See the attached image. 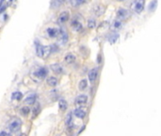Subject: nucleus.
Wrapping results in <instances>:
<instances>
[{
    "instance_id": "nucleus-4",
    "label": "nucleus",
    "mask_w": 161,
    "mask_h": 136,
    "mask_svg": "<svg viewBox=\"0 0 161 136\" xmlns=\"http://www.w3.org/2000/svg\"><path fill=\"white\" fill-rule=\"evenodd\" d=\"M33 76H34L36 79L42 80L48 76V68L45 67V66L40 67L39 69H37L34 73H33Z\"/></svg>"
},
{
    "instance_id": "nucleus-22",
    "label": "nucleus",
    "mask_w": 161,
    "mask_h": 136,
    "mask_svg": "<svg viewBox=\"0 0 161 136\" xmlns=\"http://www.w3.org/2000/svg\"><path fill=\"white\" fill-rule=\"evenodd\" d=\"M20 113L23 116H27L29 113H30V108L29 106H24L23 108L20 109Z\"/></svg>"
},
{
    "instance_id": "nucleus-14",
    "label": "nucleus",
    "mask_w": 161,
    "mask_h": 136,
    "mask_svg": "<svg viewBox=\"0 0 161 136\" xmlns=\"http://www.w3.org/2000/svg\"><path fill=\"white\" fill-rule=\"evenodd\" d=\"M73 113H74V115H75L77 118H80V119L85 118V116H86V112L83 110V109H81V108L75 109Z\"/></svg>"
},
{
    "instance_id": "nucleus-1",
    "label": "nucleus",
    "mask_w": 161,
    "mask_h": 136,
    "mask_svg": "<svg viewBox=\"0 0 161 136\" xmlns=\"http://www.w3.org/2000/svg\"><path fill=\"white\" fill-rule=\"evenodd\" d=\"M56 46V45H50L49 46H44L42 45H37L36 46V54L38 57L40 58H46L48 57L50 54L54 52V47Z\"/></svg>"
},
{
    "instance_id": "nucleus-27",
    "label": "nucleus",
    "mask_w": 161,
    "mask_h": 136,
    "mask_svg": "<svg viewBox=\"0 0 161 136\" xmlns=\"http://www.w3.org/2000/svg\"><path fill=\"white\" fill-rule=\"evenodd\" d=\"M157 7V0H153V1L149 4L148 10L149 12H154V10Z\"/></svg>"
},
{
    "instance_id": "nucleus-3",
    "label": "nucleus",
    "mask_w": 161,
    "mask_h": 136,
    "mask_svg": "<svg viewBox=\"0 0 161 136\" xmlns=\"http://www.w3.org/2000/svg\"><path fill=\"white\" fill-rule=\"evenodd\" d=\"M21 127H22V121L20 118H17V117L12 119V121H10L9 124V129L10 132H19Z\"/></svg>"
},
{
    "instance_id": "nucleus-32",
    "label": "nucleus",
    "mask_w": 161,
    "mask_h": 136,
    "mask_svg": "<svg viewBox=\"0 0 161 136\" xmlns=\"http://www.w3.org/2000/svg\"><path fill=\"white\" fill-rule=\"evenodd\" d=\"M117 1H119V2H123V1H124V0H117Z\"/></svg>"
},
{
    "instance_id": "nucleus-10",
    "label": "nucleus",
    "mask_w": 161,
    "mask_h": 136,
    "mask_svg": "<svg viewBox=\"0 0 161 136\" xmlns=\"http://www.w3.org/2000/svg\"><path fill=\"white\" fill-rule=\"evenodd\" d=\"M105 8L103 6V5H95V6L93 7L92 9V12L94 13V15H96V16H102L104 13H105Z\"/></svg>"
},
{
    "instance_id": "nucleus-5",
    "label": "nucleus",
    "mask_w": 161,
    "mask_h": 136,
    "mask_svg": "<svg viewBox=\"0 0 161 136\" xmlns=\"http://www.w3.org/2000/svg\"><path fill=\"white\" fill-rule=\"evenodd\" d=\"M116 15H117V19L118 20L123 21V20H126L127 18H129L130 13H129V12L126 9L120 8L117 10V13H116Z\"/></svg>"
},
{
    "instance_id": "nucleus-29",
    "label": "nucleus",
    "mask_w": 161,
    "mask_h": 136,
    "mask_svg": "<svg viewBox=\"0 0 161 136\" xmlns=\"http://www.w3.org/2000/svg\"><path fill=\"white\" fill-rule=\"evenodd\" d=\"M7 6H8V3L5 2V0H1V1H0V13H2L4 10H6Z\"/></svg>"
},
{
    "instance_id": "nucleus-15",
    "label": "nucleus",
    "mask_w": 161,
    "mask_h": 136,
    "mask_svg": "<svg viewBox=\"0 0 161 136\" xmlns=\"http://www.w3.org/2000/svg\"><path fill=\"white\" fill-rule=\"evenodd\" d=\"M46 83L49 85V86H51V87H56L59 83V79L56 78V77H49L47 78L46 79Z\"/></svg>"
},
{
    "instance_id": "nucleus-24",
    "label": "nucleus",
    "mask_w": 161,
    "mask_h": 136,
    "mask_svg": "<svg viewBox=\"0 0 161 136\" xmlns=\"http://www.w3.org/2000/svg\"><path fill=\"white\" fill-rule=\"evenodd\" d=\"M41 111V106L40 104H36L34 106V108H33V110H32V118H35L38 115H39V112H40Z\"/></svg>"
},
{
    "instance_id": "nucleus-12",
    "label": "nucleus",
    "mask_w": 161,
    "mask_h": 136,
    "mask_svg": "<svg viewBox=\"0 0 161 136\" xmlns=\"http://www.w3.org/2000/svg\"><path fill=\"white\" fill-rule=\"evenodd\" d=\"M52 71L55 73V74H58V75H60V74H63L64 70H63V67L62 65H60L59 63H54V64H51V66H50Z\"/></svg>"
},
{
    "instance_id": "nucleus-25",
    "label": "nucleus",
    "mask_w": 161,
    "mask_h": 136,
    "mask_svg": "<svg viewBox=\"0 0 161 136\" xmlns=\"http://www.w3.org/2000/svg\"><path fill=\"white\" fill-rule=\"evenodd\" d=\"M96 21L91 18V19H89L88 22H87V26H88V28L90 29H95L96 28Z\"/></svg>"
},
{
    "instance_id": "nucleus-8",
    "label": "nucleus",
    "mask_w": 161,
    "mask_h": 136,
    "mask_svg": "<svg viewBox=\"0 0 161 136\" xmlns=\"http://www.w3.org/2000/svg\"><path fill=\"white\" fill-rule=\"evenodd\" d=\"M88 102V96L86 95H79L75 99V104L76 106H83Z\"/></svg>"
},
{
    "instance_id": "nucleus-6",
    "label": "nucleus",
    "mask_w": 161,
    "mask_h": 136,
    "mask_svg": "<svg viewBox=\"0 0 161 136\" xmlns=\"http://www.w3.org/2000/svg\"><path fill=\"white\" fill-rule=\"evenodd\" d=\"M61 30L62 29L57 28H48L46 29V33L49 38H59L60 33H61Z\"/></svg>"
},
{
    "instance_id": "nucleus-28",
    "label": "nucleus",
    "mask_w": 161,
    "mask_h": 136,
    "mask_svg": "<svg viewBox=\"0 0 161 136\" xmlns=\"http://www.w3.org/2000/svg\"><path fill=\"white\" fill-rule=\"evenodd\" d=\"M118 37H119V34H117L115 32V33H113V34H111L109 36V39H108V41L110 42V43H114L116 41L118 40Z\"/></svg>"
},
{
    "instance_id": "nucleus-19",
    "label": "nucleus",
    "mask_w": 161,
    "mask_h": 136,
    "mask_svg": "<svg viewBox=\"0 0 161 136\" xmlns=\"http://www.w3.org/2000/svg\"><path fill=\"white\" fill-rule=\"evenodd\" d=\"M23 99V94L21 93L19 91H15L12 94V100H17V101H20Z\"/></svg>"
},
{
    "instance_id": "nucleus-23",
    "label": "nucleus",
    "mask_w": 161,
    "mask_h": 136,
    "mask_svg": "<svg viewBox=\"0 0 161 136\" xmlns=\"http://www.w3.org/2000/svg\"><path fill=\"white\" fill-rule=\"evenodd\" d=\"M121 28V20H115L112 25H111V29L113 30H119Z\"/></svg>"
},
{
    "instance_id": "nucleus-11",
    "label": "nucleus",
    "mask_w": 161,
    "mask_h": 136,
    "mask_svg": "<svg viewBox=\"0 0 161 136\" xmlns=\"http://www.w3.org/2000/svg\"><path fill=\"white\" fill-rule=\"evenodd\" d=\"M71 26H72V29H73L75 31H77V32L83 30V26H82V24L80 23L78 20H76V19L72 20V22H71Z\"/></svg>"
},
{
    "instance_id": "nucleus-31",
    "label": "nucleus",
    "mask_w": 161,
    "mask_h": 136,
    "mask_svg": "<svg viewBox=\"0 0 161 136\" xmlns=\"http://www.w3.org/2000/svg\"><path fill=\"white\" fill-rule=\"evenodd\" d=\"M10 133L9 132H0V135H10Z\"/></svg>"
},
{
    "instance_id": "nucleus-2",
    "label": "nucleus",
    "mask_w": 161,
    "mask_h": 136,
    "mask_svg": "<svg viewBox=\"0 0 161 136\" xmlns=\"http://www.w3.org/2000/svg\"><path fill=\"white\" fill-rule=\"evenodd\" d=\"M130 8L134 12L140 14L143 12L144 8H145V0H134L132 2Z\"/></svg>"
},
{
    "instance_id": "nucleus-13",
    "label": "nucleus",
    "mask_w": 161,
    "mask_h": 136,
    "mask_svg": "<svg viewBox=\"0 0 161 136\" xmlns=\"http://www.w3.org/2000/svg\"><path fill=\"white\" fill-rule=\"evenodd\" d=\"M36 101H37V95L36 94H32V95L27 96L25 99V103L27 105H29V106L34 105L36 103Z\"/></svg>"
},
{
    "instance_id": "nucleus-9",
    "label": "nucleus",
    "mask_w": 161,
    "mask_h": 136,
    "mask_svg": "<svg viewBox=\"0 0 161 136\" xmlns=\"http://www.w3.org/2000/svg\"><path fill=\"white\" fill-rule=\"evenodd\" d=\"M69 19H70V13L68 12H62L59 15L57 22L59 24H64L66 22H68Z\"/></svg>"
},
{
    "instance_id": "nucleus-17",
    "label": "nucleus",
    "mask_w": 161,
    "mask_h": 136,
    "mask_svg": "<svg viewBox=\"0 0 161 136\" xmlns=\"http://www.w3.org/2000/svg\"><path fill=\"white\" fill-rule=\"evenodd\" d=\"M75 56L74 55V54H72V53H68L67 55L65 56L64 58V61L66 63H68V64H72V63H74L75 62Z\"/></svg>"
},
{
    "instance_id": "nucleus-26",
    "label": "nucleus",
    "mask_w": 161,
    "mask_h": 136,
    "mask_svg": "<svg viewBox=\"0 0 161 136\" xmlns=\"http://www.w3.org/2000/svg\"><path fill=\"white\" fill-rule=\"evenodd\" d=\"M59 110L61 112H65L66 109H67V102L64 99H60L59 101Z\"/></svg>"
},
{
    "instance_id": "nucleus-16",
    "label": "nucleus",
    "mask_w": 161,
    "mask_h": 136,
    "mask_svg": "<svg viewBox=\"0 0 161 136\" xmlns=\"http://www.w3.org/2000/svg\"><path fill=\"white\" fill-rule=\"evenodd\" d=\"M65 125H66V127L69 128V129L73 128V115H72V112H69L67 115V116H66Z\"/></svg>"
},
{
    "instance_id": "nucleus-7",
    "label": "nucleus",
    "mask_w": 161,
    "mask_h": 136,
    "mask_svg": "<svg viewBox=\"0 0 161 136\" xmlns=\"http://www.w3.org/2000/svg\"><path fill=\"white\" fill-rule=\"evenodd\" d=\"M88 78H89V80L91 81V83H94V82H95V80H96L97 78H98V68H97V67L92 68L91 71L89 72Z\"/></svg>"
},
{
    "instance_id": "nucleus-18",
    "label": "nucleus",
    "mask_w": 161,
    "mask_h": 136,
    "mask_svg": "<svg viewBox=\"0 0 161 136\" xmlns=\"http://www.w3.org/2000/svg\"><path fill=\"white\" fill-rule=\"evenodd\" d=\"M87 1H88V0H70V4H71L73 7L76 8V7L82 6V5L85 4Z\"/></svg>"
},
{
    "instance_id": "nucleus-21",
    "label": "nucleus",
    "mask_w": 161,
    "mask_h": 136,
    "mask_svg": "<svg viewBox=\"0 0 161 136\" xmlns=\"http://www.w3.org/2000/svg\"><path fill=\"white\" fill-rule=\"evenodd\" d=\"M87 87H88V80L85 79H81L78 83V89L80 91H85L87 89Z\"/></svg>"
},
{
    "instance_id": "nucleus-20",
    "label": "nucleus",
    "mask_w": 161,
    "mask_h": 136,
    "mask_svg": "<svg viewBox=\"0 0 161 136\" xmlns=\"http://www.w3.org/2000/svg\"><path fill=\"white\" fill-rule=\"evenodd\" d=\"M65 2V0H52L51 1V8L52 9H58Z\"/></svg>"
},
{
    "instance_id": "nucleus-30",
    "label": "nucleus",
    "mask_w": 161,
    "mask_h": 136,
    "mask_svg": "<svg viewBox=\"0 0 161 136\" xmlns=\"http://www.w3.org/2000/svg\"><path fill=\"white\" fill-rule=\"evenodd\" d=\"M14 1H15V0H8V5H12V4H13L14 3Z\"/></svg>"
}]
</instances>
